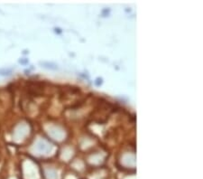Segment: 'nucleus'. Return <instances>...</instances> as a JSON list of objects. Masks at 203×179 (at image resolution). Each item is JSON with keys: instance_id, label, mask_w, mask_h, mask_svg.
Segmentation results:
<instances>
[]
</instances>
